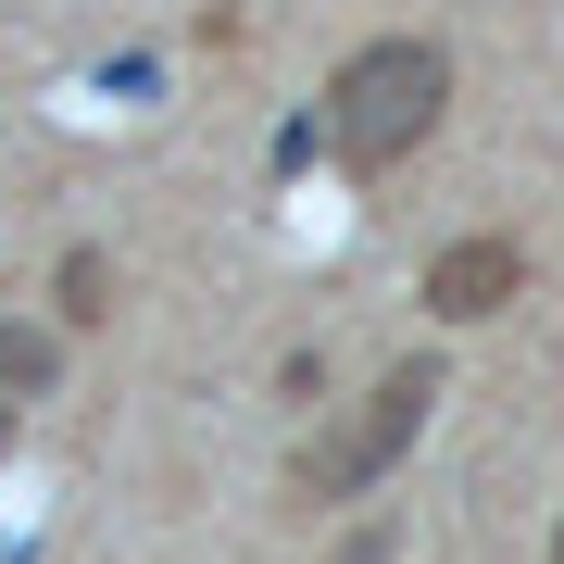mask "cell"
Segmentation results:
<instances>
[{"instance_id": "obj_1", "label": "cell", "mask_w": 564, "mask_h": 564, "mask_svg": "<svg viewBox=\"0 0 564 564\" xmlns=\"http://www.w3.org/2000/svg\"><path fill=\"white\" fill-rule=\"evenodd\" d=\"M440 113H452L440 39H364L339 76H326V163H339V176H389L402 151L440 139Z\"/></svg>"}, {"instance_id": "obj_2", "label": "cell", "mask_w": 564, "mask_h": 564, "mask_svg": "<svg viewBox=\"0 0 564 564\" xmlns=\"http://www.w3.org/2000/svg\"><path fill=\"white\" fill-rule=\"evenodd\" d=\"M426 402H440V364H426V351H414V364H389V377L364 389V402H351L339 426H326V440H314L302 464H289V489H302V502H364V489H377L389 464L414 452Z\"/></svg>"}, {"instance_id": "obj_3", "label": "cell", "mask_w": 564, "mask_h": 564, "mask_svg": "<svg viewBox=\"0 0 564 564\" xmlns=\"http://www.w3.org/2000/svg\"><path fill=\"white\" fill-rule=\"evenodd\" d=\"M514 289H527V251H514V239H452L440 263H426V314H440V326L502 314Z\"/></svg>"}, {"instance_id": "obj_4", "label": "cell", "mask_w": 564, "mask_h": 564, "mask_svg": "<svg viewBox=\"0 0 564 564\" xmlns=\"http://www.w3.org/2000/svg\"><path fill=\"white\" fill-rule=\"evenodd\" d=\"M51 377H63V339H51V326H25V314H0V389L51 402Z\"/></svg>"}, {"instance_id": "obj_5", "label": "cell", "mask_w": 564, "mask_h": 564, "mask_svg": "<svg viewBox=\"0 0 564 564\" xmlns=\"http://www.w3.org/2000/svg\"><path fill=\"white\" fill-rule=\"evenodd\" d=\"M113 314V263L101 251H63V326H101Z\"/></svg>"}, {"instance_id": "obj_6", "label": "cell", "mask_w": 564, "mask_h": 564, "mask_svg": "<svg viewBox=\"0 0 564 564\" xmlns=\"http://www.w3.org/2000/svg\"><path fill=\"white\" fill-rule=\"evenodd\" d=\"M13 414H25V389H0V452H13Z\"/></svg>"}, {"instance_id": "obj_7", "label": "cell", "mask_w": 564, "mask_h": 564, "mask_svg": "<svg viewBox=\"0 0 564 564\" xmlns=\"http://www.w3.org/2000/svg\"><path fill=\"white\" fill-rule=\"evenodd\" d=\"M552 564H564V527H552Z\"/></svg>"}]
</instances>
